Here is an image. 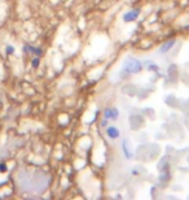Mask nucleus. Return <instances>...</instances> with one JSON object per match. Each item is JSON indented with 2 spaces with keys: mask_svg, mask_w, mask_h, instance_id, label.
Here are the masks:
<instances>
[{
  "mask_svg": "<svg viewBox=\"0 0 189 200\" xmlns=\"http://www.w3.org/2000/svg\"><path fill=\"white\" fill-rule=\"evenodd\" d=\"M142 69V65L139 60L133 57H128L126 60V64H124V70L128 73H139Z\"/></svg>",
  "mask_w": 189,
  "mask_h": 200,
  "instance_id": "nucleus-1",
  "label": "nucleus"
},
{
  "mask_svg": "<svg viewBox=\"0 0 189 200\" xmlns=\"http://www.w3.org/2000/svg\"><path fill=\"white\" fill-rule=\"evenodd\" d=\"M140 15V9H132V11L127 12L123 15V21L124 22H132V21H136L137 17Z\"/></svg>",
  "mask_w": 189,
  "mask_h": 200,
  "instance_id": "nucleus-2",
  "label": "nucleus"
},
{
  "mask_svg": "<svg viewBox=\"0 0 189 200\" xmlns=\"http://www.w3.org/2000/svg\"><path fill=\"white\" fill-rule=\"evenodd\" d=\"M118 115H119V112L117 108H108L104 111V117L106 120H117Z\"/></svg>",
  "mask_w": 189,
  "mask_h": 200,
  "instance_id": "nucleus-3",
  "label": "nucleus"
},
{
  "mask_svg": "<svg viewBox=\"0 0 189 200\" xmlns=\"http://www.w3.org/2000/svg\"><path fill=\"white\" fill-rule=\"evenodd\" d=\"M24 52L25 53H33V55H36V56H41L43 55V51L40 48H36V47H33L30 44H25L24 45Z\"/></svg>",
  "mask_w": 189,
  "mask_h": 200,
  "instance_id": "nucleus-4",
  "label": "nucleus"
},
{
  "mask_svg": "<svg viewBox=\"0 0 189 200\" xmlns=\"http://www.w3.org/2000/svg\"><path fill=\"white\" fill-rule=\"evenodd\" d=\"M106 135L110 139H117V138H119V135H121V131H119L118 127H115V126H108L106 127Z\"/></svg>",
  "mask_w": 189,
  "mask_h": 200,
  "instance_id": "nucleus-5",
  "label": "nucleus"
},
{
  "mask_svg": "<svg viewBox=\"0 0 189 200\" xmlns=\"http://www.w3.org/2000/svg\"><path fill=\"white\" fill-rule=\"evenodd\" d=\"M175 43H176V40H175V39H172V40H168V42H166L165 44L161 45L159 52H161V53H166V52H168L170 49H171V48L174 47V45H175Z\"/></svg>",
  "mask_w": 189,
  "mask_h": 200,
  "instance_id": "nucleus-6",
  "label": "nucleus"
},
{
  "mask_svg": "<svg viewBox=\"0 0 189 200\" xmlns=\"http://www.w3.org/2000/svg\"><path fill=\"white\" fill-rule=\"evenodd\" d=\"M122 149H123V153H124V157H126V158H131L132 157V152L128 149V145H127V140L126 139L122 142Z\"/></svg>",
  "mask_w": 189,
  "mask_h": 200,
  "instance_id": "nucleus-7",
  "label": "nucleus"
},
{
  "mask_svg": "<svg viewBox=\"0 0 189 200\" xmlns=\"http://www.w3.org/2000/svg\"><path fill=\"white\" fill-rule=\"evenodd\" d=\"M39 64H40V60H39V57H35L33 61H31V65H33V68H38L39 66Z\"/></svg>",
  "mask_w": 189,
  "mask_h": 200,
  "instance_id": "nucleus-8",
  "label": "nucleus"
},
{
  "mask_svg": "<svg viewBox=\"0 0 189 200\" xmlns=\"http://www.w3.org/2000/svg\"><path fill=\"white\" fill-rule=\"evenodd\" d=\"M5 52H7V55H13V52H15V48H13L12 45H7Z\"/></svg>",
  "mask_w": 189,
  "mask_h": 200,
  "instance_id": "nucleus-9",
  "label": "nucleus"
},
{
  "mask_svg": "<svg viewBox=\"0 0 189 200\" xmlns=\"http://www.w3.org/2000/svg\"><path fill=\"white\" fill-rule=\"evenodd\" d=\"M7 172V165L4 162H0V173H5Z\"/></svg>",
  "mask_w": 189,
  "mask_h": 200,
  "instance_id": "nucleus-10",
  "label": "nucleus"
},
{
  "mask_svg": "<svg viewBox=\"0 0 189 200\" xmlns=\"http://www.w3.org/2000/svg\"><path fill=\"white\" fill-rule=\"evenodd\" d=\"M148 69L149 70H157L158 69V66H157L155 64H150V65H148Z\"/></svg>",
  "mask_w": 189,
  "mask_h": 200,
  "instance_id": "nucleus-11",
  "label": "nucleus"
},
{
  "mask_svg": "<svg viewBox=\"0 0 189 200\" xmlns=\"http://www.w3.org/2000/svg\"><path fill=\"white\" fill-rule=\"evenodd\" d=\"M106 124H108V120L105 118V120H104L103 122H101V125H103V126H106Z\"/></svg>",
  "mask_w": 189,
  "mask_h": 200,
  "instance_id": "nucleus-12",
  "label": "nucleus"
}]
</instances>
